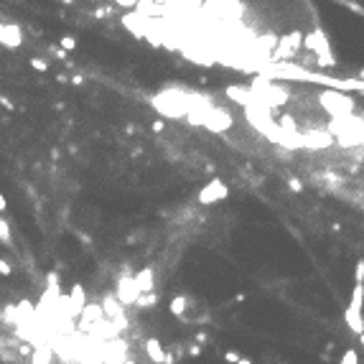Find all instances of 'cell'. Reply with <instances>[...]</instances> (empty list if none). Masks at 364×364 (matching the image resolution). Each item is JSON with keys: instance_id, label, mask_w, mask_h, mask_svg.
I'll use <instances>...</instances> for the list:
<instances>
[{"instance_id": "cb8c5ba5", "label": "cell", "mask_w": 364, "mask_h": 364, "mask_svg": "<svg viewBox=\"0 0 364 364\" xmlns=\"http://www.w3.org/2000/svg\"><path fill=\"white\" fill-rule=\"evenodd\" d=\"M344 8H349L352 13H357V16H364V8L359 5V3H352V0H346V3H341Z\"/></svg>"}, {"instance_id": "f1b7e54d", "label": "cell", "mask_w": 364, "mask_h": 364, "mask_svg": "<svg viewBox=\"0 0 364 364\" xmlns=\"http://www.w3.org/2000/svg\"><path fill=\"white\" fill-rule=\"evenodd\" d=\"M0 104H3V107H8V110H16V104H13L8 97H0Z\"/></svg>"}, {"instance_id": "484cf974", "label": "cell", "mask_w": 364, "mask_h": 364, "mask_svg": "<svg viewBox=\"0 0 364 364\" xmlns=\"http://www.w3.org/2000/svg\"><path fill=\"white\" fill-rule=\"evenodd\" d=\"M288 186H291V191H296V194H303V184L298 178H288Z\"/></svg>"}, {"instance_id": "5b68a950", "label": "cell", "mask_w": 364, "mask_h": 364, "mask_svg": "<svg viewBox=\"0 0 364 364\" xmlns=\"http://www.w3.org/2000/svg\"><path fill=\"white\" fill-rule=\"evenodd\" d=\"M362 308H364V285H354L352 291V300L346 306V326L352 329L354 333H364V316H362Z\"/></svg>"}, {"instance_id": "30bf717a", "label": "cell", "mask_w": 364, "mask_h": 364, "mask_svg": "<svg viewBox=\"0 0 364 364\" xmlns=\"http://www.w3.org/2000/svg\"><path fill=\"white\" fill-rule=\"evenodd\" d=\"M300 145H306V148H326L333 143V138L329 132H321V130H311V132H300Z\"/></svg>"}, {"instance_id": "8992f818", "label": "cell", "mask_w": 364, "mask_h": 364, "mask_svg": "<svg viewBox=\"0 0 364 364\" xmlns=\"http://www.w3.org/2000/svg\"><path fill=\"white\" fill-rule=\"evenodd\" d=\"M115 298L120 300V306H135L140 298V291H138V285H135L132 275H120L117 280V288H115Z\"/></svg>"}, {"instance_id": "e575fe53", "label": "cell", "mask_w": 364, "mask_h": 364, "mask_svg": "<svg viewBox=\"0 0 364 364\" xmlns=\"http://www.w3.org/2000/svg\"><path fill=\"white\" fill-rule=\"evenodd\" d=\"M51 51H54V54H56V56H59V59H64V56H66V51H62V49H56V46H54V49H51Z\"/></svg>"}, {"instance_id": "83f0119b", "label": "cell", "mask_w": 364, "mask_h": 364, "mask_svg": "<svg viewBox=\"0 0 364 364\" xmlns=\"http://www.w3.org/2000/svg\"><path fill=\"white\" fill-rule=\"evenodd\" d=\"M10 272H13V270H10V265H8L5 260H0V275H10Z\"/></svg>"}, {"instance_id": "7402d4cb", "label": "cell", "mask_w": 364, "mask_h": 364, "mask_svg": "<svg viewBox=\"0 0 364 364\" xmlns=\"http://www.w3.org/2000/svg\"><path fill=\"white\" fill-rule=\"evenodd\" d=\"M339 364H359L357 352H352V349H349V352H344V357H341V362H339Z\"/></svg>"}, {"instance_id": "ac0fdd59", "label": "cell", "mask_w": 364, "mask_h": 364, "mask_svg": "<svg viewBox=\"0 0 364 364\" xmlns=\"http://www.w3.org/2000/svg\"><path fill=\"white\" fill-rule=\"evenodd\" d=\"M156 300H158V296H156V293H145V296H140V298H138V303H135V306L148 308V306H153Z\"/></svg>"}, {"instance_id": "1f68e13d", "label": "cell", "mask_w": 364, "mask_h": 364, "mask_svg": "<svg viewBox=\"0 0 364 364\" xmlns=\"http://www.w3.org/2000/svg\"><path fill=\"white\" fill-rule=\"evenodd\" d=\"M163 130V123H161V120H156V123H153V132H161Z\"/></svg>"}, {"instance_id": "8d00e7d4", "label": "cell", "mask_w": 364, "mask_h": 364, "mask_svg": "<svg viewBox=\"0 0 364 364\" xmlns=\"http://www.w3.org/2000/svg\"><path fill=\"white\" fill-rule=\"evenodd\" d=\"M359 341H362V346H364V333H359Z\"/></svg>"}, {"instance_id": "44dd1931", "label": "cell", "mask_w": 364, "mask_h": 364, "mask_svg": "<svg viewBox=\"0 0 364 364\" xmlns=\"http://www.w3.org/2000/svg\"><path fill=\"white\" fill-rule=\"evenodd\" d=\"M316 64H318V66H324V69H326V66H336V56H333V54H329V56H318V59H316Z\"/></svg>"}, {"instance_id": "277c9868", "label": "cell", "mask_w": 364, "mask_h": 364, "mask_svg": "<svg viewBox=\"0 0 364 364\" xmlns=\"http://www.w3.org/2000/svg\"><path fill=\"white\" fill-rule=\"evenodd\" d=\"M300 46H303V33H300V31H291L288 36L278 38L275 49H272V54H270V64L291 62V59L300 51Z\"/></svg>"}, {"instance_id": "5bb4252c", "label": "cell", "mask_w": 364, "mask_h": 364, "mask_svg": "<svg viewBox=\"0 0 364 364\" xmlns=\"http://www.w3.org/2000/svg\"><path fill=\"white\" fill-rule=\"evenodd\" d=\"M21 41H23L21 28L5 23V26H3V33H0V43H5V46H13V49H16V46H21Z\"/></svg>"}, {"instance_id": "74e56055", "label": "cell", "mask_w": 364, "mask_h": 364, "mask_svg": "<svg viewBox=\"0 0 364 364\" xmlns=\"http://www.w3.org/2000/svg\"><path fill=\"white\" fill-rule=\"evenodd\" d=\"M359 79H362V82H364V69H362V71H359Z\"/></svg>"}, {"instance_id": "f546056e", "label": "cell", "mask_w": 364, "mask_h": 364, "mask_svg": "<svg viewBox=\"0 0 364 364\" xmlns=\"http://www.w3.org/2000/svg\"><path fill=\"white\" fill-rule=\"evenodd\" d=\"M49 285H59V275H56V272H49Z\"/></svg>"}, {"instance_id": "4dcf8cb0", "label": "cell", "mask_w": 364, "mask_h": 364, "mask_svg": "<svg viewBox=\"0 0 364 364\" xmlns=\"http://www.w3.org/2000/svg\"><path fill=\"white\" fill-rule=\"evenodd\" d=\"M194 339H196V341H199V344H204V341H206V333H204V331H199V333H196V336H194Z\"/></svg>"}, {"instance_id": "ab89813d", "label": "cell", "mask_w": 364, "mask_h": 364, "mask_svg": "<svg viewBox=\"0 0 364 364\" xmlns=\"http://www.w3.org/2000/svg\"><path fill=\"white\" fill-rule=\"evenodd\" d=\"M0 33H3V23H0Z\"/></svg>"}, {"instance_id": "4316f807", "label": "cell", "mask_w": 364, "mask_h": 364, "mask_svg": "<svg viewBox=\"0 0 364 364\" xmlns=\"http://www.w3.org/2000/svg\"><path fill=\"white\" fill-rule=\"evenodd\" d=\"M224 359H227V362H230V364H237V362H239L242 357H239V354L234 352V349H230V352H227V354H224Z\"/></svg>"}, {"instance_id": "8fae6325", "label": "cell", "mask_w": 364, "mask_h": 364, "mask_svg": "<svg viewBox=\"0 0 364 364\" xmlns=\"http://www.w3.org/2000/svg\"><path fill=\"white\" fill-rule=\"evenodd\" d=\"M204 125L211 130V132H222V130H227L232 125V117L227 115V112H222V110H211L209 115H206V120H204Z\"/></svg>"}, {"instance_id": "d6986e66", "label": "cell", "mask_w": 364, "mask_h": 364, "mask_svg": "<svg viewBox=\"0 0 364 364\" xmlns=\"http://www.w3.org/2000/svg\"><path fill=\"white\" fill-rule=\"evenodd\" d=\"M0 242H5V245H10V227L8 222L0 217Z\"/></svg>"}, {"instance_id": "6da1fadb", "label": "cell", "mask_w": 364, "mask_h": 364, "mask_svg": "<svg viewBox=\"0 0 364 364\" xmlns=\"http://www.w3.org/2000/svg\"><path fill=\"white\" fill-rule=\"evenodd\" d=\"M250 89H252V95L257 97V102L265 104L267 110L280 107V104H285L288 97H291V92H288L283 84L270 82V79H263V77H257V79L250 84Z\"/></svg>"}, {"instance_id": "9c48e42d", "label": "cell", "mask_w": 364, "mask_h": 364, "mask_svg": "<svg viewBox=\"0 0 364 364\" xmlns=\"http://www.w3.org/2000/svg\"><path fill=\"white\" fill-rule=\"evenodd\" d=\"M102 313L107 316V318H112V321H117V329H125V321H123V306H120V300L115 298V293H110V296H104V300H102Z\"/></svg>"}, {"instance_id": "52a82bcc", "label": "cell", "mask_w": 364, "mask_h": 364, "mask_svg": "<svg viewBox=\"0 0 364 364\" xmlns=\"http://www.w3.org/2000/svg\"><path fill=\"white\" fill-rule=\"evenodd\" d=\"M303 46H306L311 54H316V59H318V56H329V54H331V46H329L326 33L321 31V28H316V31H311V33L303 36Z\"/></svg>"}, {"instance_id": "603a6c76", "label": "cell", "mask_w": 364, "mask_h": 364, "mask_svg": "<svg viewBox=\"0 0 364 364\" xmlns=\"http://www.w3.org/2000/svg\"><path fill=\"white\" fill-rule=\"evenodd\" d=\"M59 49H62V51H74V49H77V41H74L71 36H64V38H62V46H59Z\"/></svg>"}, {"instance_id": "7c38bea8", "label": "cell", "mask_w": 364, "mask_h": 364, "mask_svg": "<svg viewBox=\"0 0 364 364\" xmlns=\"http://www.w3.org/2000/svg\"><path fill=\"white\" fill-rule=\"evenodd\" d=\"M104 321V313L99 306H84L82 308V329H92V326H99Z\"/></svg>"}, {"instance_id": "d6a6232c", "label": "cell", "mask_w": 364, "mask_h": 364, "mask_svg": "<svg viewBox=\"0 0 364 364\" xmlns=\"http://www.w3.org/2000/svg\"><path fill=\"white\" fill-rule=\"evenodd\" d=\"M189 352H191V357H199V354H201V349H199V346H191Z\"/></svg>"}, {"instance_id": "e0dca14e", "label": "cell", "mask_w": 364, "mask_h": 364, "mask_svg": "<svg viewBox=\"0 0 364 364\" xmlns=\"http://www.w3.org/2000/svg\"><path fill=\"white\" fill-rule=\"evenodd\" d=\"M186 303H189V298H186V296H176V298L171 300V313H173V316H184Z\"/></svg>"}, {"instance_id": "ba28073f", "label": "cell", "mask_w": 364, "mask_h": 364, "mask_svg": "<svg viewBox=\"0 0 364 364\" xmlns=\"http://www.w3.org/2000/svg\"><path fill=\"white\" fill-rule=\"evenodd\" d=\"M227 194H230L227 184H224V181H219V178H214L211 184H206V186L199 191V196H196V199H199V204H214V201H222Z\"/></svg>"}, {"instance_id": "d590c367", "label": "cell", "mask_w": 364, "mask_h": 364, "mask_svg": "<svg viewBox=\"0 0 364 364\" xmlns=\"http://www.w3.org/2000/svg\"><path fill=\"white\" fill-rule=\"evenodd\" d=\"M237 364H252V359H239Z\"/></svg>"}, {"instance_id": "836d02e7", "label": "cell", "mask_w": 364, "mask_h": 364, "mask_svg": "<svg viewBox=\"0 0 364 364\" xmlns=\"http://www.w3.org/2000/svg\"><path fill=\"white\" fill-rule=\"evenodd\" d=\"M5 206H8V201H5V196L0 194V211H5Z\"/></svg>"}, {"instance_id": "2e32d148", "label": "cell", "mask_w": 364, "mask_h": 364, "mask_svg": "<svg viewBox=\"0 0 364 364\" xmlns=\"http://www.w3.org/2000/svg\"><path fill=\"white\" fill-rule=\"evenodd\" d=\"M51 349L49 346H38L33 352V364H51Z\"/></svg>"}, {"instance_id": "d4e9b609", "label": "cell", "mask_w": 364, "mask_h": 364, "mask_svg": "<svg viewBox=\"0 0 364 364\" xmlns=\"http://www.w3.org/2000/svg\"><path fill=\"white\" fill-rule=\"evenodd\" d=\"M31 66H33L36 71H46V69H49V64L43 62V59H31Z\"/></svg>"}, {"instance_id": "ffe728a7", "label": "cell", "mask_w": 364, "mask_h": 364, "mask_svg": "<svg viewBox=\"0 0 364 364\" xmlns=\"http://www.w3.org/2000/svg\"><path fill=\"white\" fill-rule=\"evenodd\" d=\"M354 285H364V260H359L354 267Z\"/></svg>"}, {"instance_id": "f35d334b", "label": "cell", "mask_w": 364, "mask_h": 364, "mask_svg": "<svg viewBox=\"0 0 364 364\" xmlns=\"http://www.w3.org/2000/svg\"><path fill=\"white\" fill-rule=\"evenodd\" d=\"M123 364H135V362H130V359H125V362H123Z\"/></svg>"}, {"instance_id": "4fadbf2b", "label": "cell", "mask_w": 364, "mask_h": 364, "mask_svg": "<svg viewBox=\"0 0 364 364\" xmlns=\"http://www.w3.org/2000/svg\"><path fill=\"white\" fill-rule=\"evenodd\" d=\"M132 280H135V285H138V291H140V296H145V293H153V283H156V275H153V270L150 267H143L138 275H132Z\"/></svg>"}, {"instance_id": "3957f363", "label": "cell", "mask_w": 364, "mask_h": 364, "mask_svg": "<svg viewBox=\"0 0 364 364\" xmlns=\"http://www.w3.org/2000/svg\"><path fill=\"white\" fill-rule=\"evenodd\" d=\"M153 107L163 117H184L189 112V95H178V92H161L153 97Z\"/></svg>"}, {"instance_id": "7a4b0ae2", "label": "cell", "mask_w": 364, "mask_h": 364, "mask_svg": "<svg viewBox=\"0 0 364 364\" xmlns=\"http://www.w3.org/2000/svg\"><path fill=\"white\" fill-rule=\"evenodd\" d=\"M318 104L336 117H352L354 115V99L349 95H341V92H333V89H324L321 95H318Z\"/></svg>"}, {"instance_id": "9a60e30c", "label": "cell", "mask_w": 364, "mask_h": 364, "mask_svg": "<svg viewBox=\"0 0 364 364\" xmlns=\"http://www.w3.org/2000/svg\"><path fill=\"white\" fill-rule=\"evenodd\" d=\"M145 352H148V357L153 359L156 364H163L165 362V352H163V346H161L158 339H148L145 341Z\"/></svg>"}]
</instances>
